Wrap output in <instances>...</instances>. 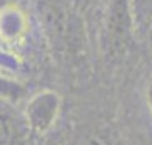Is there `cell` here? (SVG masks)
Returning <instances> with one entry per match:
<instances>
[{
    "instance_id": "52a82bcc",
    "label": "cell",
    "mask_w": 152,
    "mask_h": 145,
    "mask_svg": "<svg viewBox=\"0 0 152 145\" xmlns=\"http://www.w3.org/2000/svg\"><path fill=\"white\" fill-rule=\"evenodd\" d=\"M145 103L149 111L152 113V78L147 81V86H145Z\"/></svg>"
},
{
    "instance_id": "3957f363",
    "label": "cell",
    "mask_w": 152,
    "mask_h": 145,
    "mask_svg": "<svg viewBox=\"0 0 152 145\" xmlns=\"http://www.w3.org/2000/svg\"><path fill=\"white\" fill-rule=\"evenodd\" d=\"M24 115L12 106V101L0 98V145H22L26 137Z\"/></svg>"
},
{
    "instance_id": "8992f818",
    "label": "cell",
    "mask_w": 152,
    "mask_h": 145,
    "mask_svg": "<svg viewBox=\"0 0 152 145\" xmlns=\"http://www.w3.org/2000/svg\"><path fill=\"white\" fill-rule=\"evenodd\" d=\"M22 91H24V90H22L17 83L0 79V98H2V100H7V101L19 100L20 95H22Z\"/></svg>"
},
{
    "instance_id": "6da1fadb",
    "label": "cell",
    "mask_w": 152,
    "mask_h": 145,
    "mask_svg": "<svg viewBox=\"0 0 152 145\" xmlns=\"http://www.w3.org/2000/svg\"><path fill=\"white\" fill-rule=\"evenodd\" d=\"M137 32L132 0H108V14L105 22V56L120 59L129 52Z\"/></svg>"
},
{
    "instance_id": "277c9868",
    "label": "cell",
    "mask_w": 152,
    "mask_h": 145,
    "mask_svg": "<svg viewBox=\"0 0 152 145\" xmlns=\"http://www.w3.org/2000/svg\"><path fill=\"white\" fill-rule=\"evenodd\" d=\"M137 32L151 34L152 31V0H132Z\"/></svg>"
},
{
    "instance_id": "7a4b0ae2",
    "label": "cell",
    "mask_w": 152,
    "mask_h": 145,
    "mask_svg": "<svg viewBox=\"0 0 152 145\" xmlns=\"http://www.w3.org/2000/svg\"><path fill=\"white\" fill-rule=\"evenodd\" d=\"M61 110V96L56 91L44 90L27 100L24 108V118L29 130L42 135L53 128Z\"/></svg>"
},
{
    "instance_id": "5b68a950",
    "label": "cell",
    "mask_w": 152,
    "mask_h": 145,
    "mask_svg": "<svg viewBox=\"0 0 152 145\" xmlns=\"http://www.w3.org/2000/svg\"><path fill=\"white\" fill-rule=\"evenodd\" d=\"M80 145H120L118 135L115 133L110 127L100 125L88 132L81 138Z\"/></svg>"
},
{
    "instance_id": "ba28073f",
    "label": "cell",
    "mask_w": 152,
    "mask_h": 145,
    "mask_svg": "<svg viewBox=\"0 0 152 145\" xmlns=\"http://www.w3.org/2000/svg\"><path fill=\"white\" fill-rule=\"evenodd\" d=\"M151 32H152V31H151Z\"/></svg>"
}]
</instances>
